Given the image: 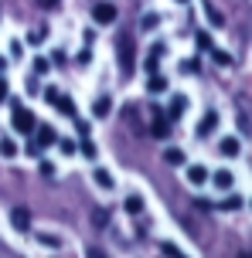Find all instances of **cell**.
Instances as JSON below:
<instances>
[{
  "instance_id": "obj_1",
  "label": "cell",
  "mask_w": 252,
  "mask_h": 258,
  "mask_svg": "<svg viewBox=\"0 0 252 258\" xmlns=\"http://www.w3.org/2000/svg\"><path fill=\"white\" fill-rule=\"evenodd\" d=\"M116 54H120L123 75H133V68H136V44H133V34H126V31L116 34Z\"/></svg>"
},
{
  "instance_id": "obj_2",
  "label": "cell",
  "mask_w": 252,
  "mask_h": 258,
  "mask_svg": "<svg viewBox=\"0 0 252 258\" xmlns=\"http://www.w3.org/2000/svg\"><path fill=\"white\" fill-rule=\"evenodd\" d=\"M14 129H17V133H24V136H31V133L38 129L34 112H27L24 105H14Z\"/></svg>"
},
{
  "instance_id": "obj_3",
  "label": "cell",
  "mask_w": 252,
  "mask_h": 258,
  "mask_svg": "<svg viewBox=\"0 0 252 258\" xmlns=\"http://www.w3.org/2000/svg\"><path fill=\"white\" fill-rule=\"evenodd\" d=\"M150 136H157V140H167V136H171V119H167V112L157 109V105H154V126H150Z\"/></svg>"
},
{
  "instance_id": "obj_4",
  "label": "cell",
  "mask_w": 252,
  "mask_h": 258,
  "mask_svg": "<svg viewBox=\"0 0 252 258\" xmlns=\"http://www.w3.org/2000/svg\"><path fill=\"white\" fill-rule=\"evenodd\" d=\"M92 17H95V24H113V21H116V7H113V4H95Z\"/></svg>"
},
{
  "instance_id": "obj_5",
  "label": "cell",
  "mask_w": 252,
  "mask_h": 258,
  "mask_svg": "<svg viewBox=\"0 0 252 258\" xmlns=\"http://www.w3.org/2000/svg\"><path fill=\"white\" fill-rule=\"evenodd\" d=\"M11 224L17 228V231H31V211H24V207L11 211Z\"/></svg>"
},
{
  "instance_id": "obj_6",
  "label": "cell",
  "mask_w": 252,
  "mask_h": 258,
  "mask_svg": "<svg viewBox=\"0 0 252 258\" xmlns=\"http://www.w3.org/2000/svg\"><path fill=\"white\" fill-rule=\"evenodd\" d=\"M215 126H218V112H215V109H208V112H205V119L198 122V136H208V133H215Z\"/></svg>"
},
{
  "instance_id": "obj_7",
  "label": "cell",
  "mask_w": 252,
  "mask_h": 258,
  "mask_svg": "<svg viewBox=\"0 0 252 258\" xmlns=\"http://www.w3.org/2000/svg\"><path fill=\"white\" fill-rule=\"evenodd\" d=\"M146 89H150V95H160V92H167V78L157 75V72H150V82H146Z\"/></svg>"
},
{
  "instance_id": "obj_8",
  "label": "cell",
  "mask_w": 252,
  "mask_h": 258,
  "mask_svg": "<svg viewBox=\"0 0 252 258\" xmlns=\"http://www.w3.org/2000/svg\"><path fill=\"white\" fill-rule=\"evenodd\" d=\"M184 109H187V99H184V95H174V99H171V109H167V119L184 116Z\"/></svg>"
},
{
  "instance_id": "obj_9",
  "label": "cell",
  "mask_w": 252,
  "mask_h": 258,
  "mask_svg": "<svg viewBox=\"0 0 252 258\" xmlns=\"http://www.w3.org/2000/svg\"><path fill=\"white\" fill-rule=\"evenodd\" d=\"M205 17H208V21H212L215 27H222V24H225V17H222V11L215 7L212 0H205Z\"/></svg>"
},
{
  "instance_id": "obj_10",
  "label": "cell",
  "mask_w": 252,
  "mask_h": 258,
  "mask_svg": "<svg viewBox=\"0 0 252 258\" xmlns=\"http://www.w3.org/2000/svg\"><path fill=\"white\" fill-rule=\"evenodd\" d=\"M92 177H95V183H99L103 190H113V187H116V180H113V173H109V170H103V167L95 170Z\"/></svg>"
},
{
  "instance_id": "obj_11",
  "label": "cell",
  "mask_w": 252,
  "mask_h": 258,
  "mask_svg": "<svg viewBox=\"0 0 252 258\" xmlns=\"http://www.w3.org/2000/svg\"><path fill=\"white\" fill-rule=\"evenodd\" d=\"M187 180L194 183V187H201V183L208 180V170H205V167H198V163H194V167H187Z\"/></svg>"
},
{
  "instance_id": "obj_12",
  "label": "cell",
  "mask_w": 252,
  "mask_h": 258,
  "mask_svg": "<svg viewBox=\"0 0 252 258\" xmlns=\"http://www.w3.org/2000/svg\"><path fill=\"white\" fill-rule=\"evenodd\" d=\"M212 180H215V187H222V190H232V183H235V177H232L228 170H218V173H215Z\"/></svg>"
},
{
  "instance_id": "obj_13",
  "label": "cell",
  "mask_w": 252,
  "mask_h": 258,
  "mask_svg": "<svg viewBox=\"0 0 252 258\" xmlns=\"http://www.w3.org/2000/svg\"><path fill=\"white\" fill-rule=\"evenodd\" d=\"M218 150H222V153H225V156H239V150H242V146H239V140H235V136H225Z\"/></svg>"
},
{
  "instance_id": "obj_14",
  "label": "cell",
  "mask_w": 252,
  "mask_h": 258,
  "mask_svg": "<svg viewBox=\"0 0 252 258\" xmlns=\"http://www.w3.org/2000/svg\"><path fill=\"white\" fill-rule=\"evenodd\" d=\"M55 140H58V136H55V129H48V126H41L38 129V146H55Z\"/></svg>"
},
{
  "instance_id": "obj_15",
  "label": "cell",
  "mask_w": 252,
  "mask_h": 258,
  "mask_svg": "<svg viewBox=\"0 0 252 258\" xmlns=\"http://www.w3.org/2000/svg\"><path fill=\"white\" fill-rule=\"evenodd\" d=\"M55 109H58L62 116H75V102H72L68 95H58V102H55Z\"/></svg>"
},
{
  "instance_id": "obj_16",
  "label": "cell",
  "mask_w": 252,
  "mask_h": 258,
  "mask_svg": "<svg viewBox=\"0 0 252 258\" xmlns=\"http://www.w3.org/2000/svg\"><path fill=\"white\" fill-rule=\"evenodd\" d=\"M109 109H113V102H109L106 95H99V99H95V105H92V112H95L99 119H106V116H109Z\"/></svg>"
},
{
  "instance_id": "obj_17",
  "label": "cell",
  "mask_w": 252,
  "mask_h": 258,
  "mask_svg": "<svg viewBox=\"0 0 252 258\" xmlns=\"http://www.w3.org/2000/svg\"><path fill=\"white\" fill-rule=\"evenodd\" d=\"M164 163H171V167H181V163H184V153H181V150H164Z\"/></svg>"
},
{
  "instance_id": "obj_18",
  "label": "cell",
  "mask_w": 252,
  "mask_h": 258,
  "mask_svg": "<svg viewBox=\"0 0 252 258\" xmlns=\"http://www.w3.org/2000/svg\"><path fill=\"white\" fill-rule=\"evenodd\" d=\"M126 211H130V214H140V211H143V197H140V194H130V197H126Z\"/></svg>"
},
{
  "instance_id": "obj_19",
  "label": "cell",
  "mask_w": 252,
  "mask_h": 258,
  "mask_svg": "<svg viewBox=\"0 0 252 258\" xmlns=\"http://www.w3.org/2000/svg\"><path fill=\"white\" fill-rule=\"evenodd\" d=\"M181 72H184V75H198V72H201V61H198V58H187V61L181 64Z\"/></svg>"
},
{
  "instance_id": "obj_20",
  "label": "cell",
  "mask_w": 252,
  "mask_h": 258,
  "mask_svg": "<svg viewBox=\"0 0 252 258\" xmlns=\"http://www.w3.org/2000/svg\"><path fill=\"white\" fill-rule=\"evenodd\" d=\"M79 150H82L85 156H89V160H95V143L89 140V136H82V146H79Z\"/></svg>"
},
{
  "instance_id": "obj_21",
  "label": "cell",
  "mask_w": 252,
  "mask_h": 258,
  "mask_svg": "<svg viewBox=\"0 0 252 258\" xmlns=\"http://www.w3.org/2000/svg\"><path fill=\"white\" fill-rule=\"evenodd\" d=\"M17 153V143L14 140H0V156H14Z\"/></svg>"
},
{
  "instance_id": "obj_22",
  "label": "cell",
  "mask_w": 252,
  "mask_h": 258,
  "mask_svg": "<svg viewBox=\"0 0 252 258\" xmlns=\"http://www.w3.org/2000/svg\"><path fill=\"white\" fill-rule=\"evenodd\" d=\"M218 207H222V211H239V207H242V197H225Z\"/></svg>"
},
{
  "instance_id": "obj_23",
  "label": "cell",
  "mask_w": 252,
  "mask_h": 258,
  "mask_svg": "<svg viewBox=\"0 0 252 258\" xmlns=\"http://www.w3.org/2000/svg\"><path fill=\"white\" fill-rule=\"evenodd\" d=\"M44 34H48L44 27H38V31H31V34H27V44H41V41H44Z\"/></svg>"
},
{
  "instance_id": "obj_24",
  "label": "cell",
  "mask_w": 252,
  "mask_h": 258,
  "mask_svg": "<svg viewBox=\"0 0 252 258\" xmlns=\"http://www.w3.org/2000/svg\"><path fill=\"white\" fill-rule=\"evenodd\" d=\"M194 41H198V48H201V51H212V38H208L205 31H198V38H194Z\"/></svg>"
},
{
  "instance_id": "obj_25",
  "label": "cell",
  "mask_w": 252,
  "mask_h": 258,
  "mask_svg": "<svg viewBox=\"0 0 252 258\" xmlns=\"http://www.w3.org/2000/svg\"><path fill=\"white\" fill-rule=\"evenodd\" d=\"M55 143H58V150H62V153H68V156L75 153V143H72V140H55Z\"/></svg>"
},
{
  "instance_id": "obj_26",
  "label": "cell",
  "mask_w": 252,
  "mask_h": 258,
  "mask_svg": "<svg viewBox=\"0 0 252 258\" xmlns=\"http://www.w3.org/2000/svg\"><path fill=\"white\" fill-rule=\"evenodd\" d=\"M44 102H58V89H55V85H48V89H44Z\"/></svg>"
},
{
  "instance_id": "obj_27",
  "label": "cell",
  "mask_w": 252,
  "mask_h": 258,
  "mask_svg": "<svg viewBox=\"0 0 252 258\" xmlns=\"http://www.w3.org/2000/svg\"><path fill=\"white\" fill-rule=\"evenodd\" d=\"M160 251H164V255H174V258L181 255V248H177V245H167V241H164V245H160Z\"/></svg>"
},
{
  "instance_id": "obj_28",
  "label": "cell",
  "mask_w": 252,
  "mask_h": 258,
  "mask_svg": "<svg viewBox=\"0 0 252 258\" xmlns=\"http://www.w3.org/2000/svg\"><path fill=\"white\" fill-rule=\"evenodd\" d=\"M215 54V61L218 64H232V54H225V51H212Z\"/></svg>"
},
{
  "instance_id": "obj_29",
  "label": "cell",
  "mask_w": 252,
  "mask_h": 258,
  "mask_svg": "<svg viewBox=\"0 0 252 258\" xmlns=\"http://www.w3.org/2000/svg\"><path fill=\"white\" fill-rule=\"evenodd\" d=\"M58 4H62V0H38V7H41V11H55Z\"/></svg>"
},
{
  "instance_id": "obj_30",
  "label": "cell",
  "mask_w": 252,
  "mask_h": 258,
  "mask_svg": "<svg viewBox=\"0 0 252 258\" xmlns=\"http://www.w3.org/2000/svg\"><path fill=\"white\" fill-rule=\"evenodd\" d=\"M41 245H48V248H58L62 241H58V238H52V234H41Z\"/></svg>"
},
{
  "instance_id": "obj_31",
  "label": "cell",
  "mask_w": 252,
  "mask_h": 258,
  "mask_svg": "<svg viewBox=\"0 0 252 258\" xmlns=\"http://www.w3.org/2000/svg\"><path fill=\"white\" fill-rule=\"evenodd\" d=\"M143 27H146V31H154V27H157V14H146V17H143Z\"/></svg>"
},
{
  "instance_id": "obj_32",
  "label": "cell",
  "mask_w": 252,
  "mask_h": 258,
  "mask_svg": "<svg viewBox=\"0 0 252 258\" xmlns=\"http://www.w3.org/2000/svg\"><path fill=\"white\" fill-rule=\"evenodd\" d=\"M75 133H79V136H89L92 129H89V122H82V119H79V122H75Z\"/></svg>"
},
{
  "instance_id": "obj_33",
  "label": "cell",
  "mask_w": 252,
  "mask_h": 258,
  "mask_svg": "<svg viewBox=\"0 0 252 258\" xmlns=\"http://www.w3.org/2000/svg\"><path fill=\"white\" fill-rule=\"evenodd\" d=\"M34 72H38V75H41V72H48V61H44V58H34Z\"/></svg>"
},
{
  "instance_id": "obj_34",
  "label": "cell",
  "mask_w": 252,
  "mask_h": 258,
  "mask_svg": "<svg viewBox=\"0 0 252 258\" xmlns=\"http://www.w3.org/2000/svg\"><path fill=\"white\" fill-rule=\"evenodd\" d=\"M92 221H95V228H103V224H106V211H95Z\"/></svg>"
},
{
  "instance_id": "obj_35",
  "label": "cell",
  "mask_w": 252,
  "mask_h": 258,
  "mask_svg": "<svg viewBox=\"0 0 252 258\" xmlns=\"http://www.w3.org/2000/svg\"><path fill=\"white\" fill-rule=\"evenodd\" d=\"M27 92L34 95V92H41V85H38V78H27Z\"/></svg>"
},
{
  "instance_id": "obj_36",
  "label": "cell",
  "mask_w": 252,
  "mask_h": 258,
  "mask_svg": "<svg viewBox=\"0 0 252 258\" xmlns=\"http://www.w3.org/2000/svg\"><path fill=\"white\" fill-rule=\"evenodd\" d=\"M21 54H24V51H21V41H14V44H11V58H21Z\"/></svg>"
},
{
  "instance_id": "obj_37",
  "label": "cell",
  "mask_w": 252,
  "mask_h": 258,
  "mask_svg": "<svg viewBox=\"0 0 252 258\" xmlns=\"http://www.w3.org/2000/svg\"><path fill=\"white\" fill-rule=\"evenodd\" d=\"M7 92H11V85H7V78H0V99H7Z\"/></svg>"
},
{
  "instance_id": "obj_38",
  "label": "cell",
  "mask_w": 252,
  "mask_h": 258,
  "mask_svg": "<svg viewBox=\"0 0 252 258\" xmlns=\"http://www.w3.org/2000/svg\"><path fill=\"white\" fill-rule=\"evenodd\" d=\"M177 4H187V0H177Z\"/></svg>"
}]
</instances>
